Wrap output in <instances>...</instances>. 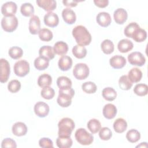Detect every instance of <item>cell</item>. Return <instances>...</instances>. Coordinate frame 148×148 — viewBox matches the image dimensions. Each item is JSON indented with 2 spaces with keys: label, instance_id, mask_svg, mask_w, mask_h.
I'll list each match as a JSON object with an SVG mask.
<instances>
[{
  "label": "cell",
  "instance_id": "obj_1",
  "mask_svg": "<svg viewBox=\"0 0 148 148\" xmlns=\"http://www.w3.org/2000/svg\"><path fill=\"white\" fill-rule=\"evenodd\" d=\"M72 35L79 45L87 46L91 42V35L83 25H79L74 27L72 30Z\"/></svg>",
  "mask_w": 148,
  "mask_h": 148
},
{
  "label": "cell",
  "instance_id": "obj_2",
  "mask_svg": "<svg viewBox=\"0 0 148 148\" xmlns=\"http://www.w3.org/2000/svg\"><path fill=\"white\" fill-rule=\"evenodd\" d=\"M58 135L60 137L71 136L72 132L75 127L73 120L69 117L62 119L58 124Z\"/></svg>",
  "mask_w": 148,
  "mask_h": 148
},
{
  "label": "cell",
  "instance_id": "obj_3",
  "mask_svg": "<svg viewBox=\"0 0 148 148\" xmlns=\"http://www.w3.org/2000/svg\"><path fill=\"white\" fill-rule=\"evenodd\" d=\"M57 102L58 104L62 107L66 108L71 105L72 99L75 94V91L71 88L68 90H59Z\"/></svg>",
  "mask_w": 148,
  "mask_h": 148
},
{
  "label": "cell",
  "instance_id": "obj_4",
  "mask_svg": "<svg viewBox=\"0 0 148 148\" xmlns=\"http://www.w3.org/2000/svg\"><path fill=\"white\" fill-rule=\"evenodd\" d=\"M75 136L77 142L82 145H90L94 140L93 135L83 128H79L76 131Z\"/></svg>",
  "mask_w": 148,
  "mask_h": 148
},
{
  "label": "cell",
  "instance_id": "obj_5",
  "mask_svg": "<svg viewBox=\"0 0 148 148\" xmlns=\"http://www.w3.org/2000/svg\"><path fill=\"white\" fill-rule=\"evenodd\" d=\"M2 29L8 32H12L15 31L18 26L17 18L14 15L12 16H4L1 20Z\"/></svg>",
  "mask_w": 148,
  "mask_h": 148
},
{
  "label": "cell",
  "instance_id": "obj_6",
  "mask_svg": "<svg viewBox=\"0 0 148 148\" xmlns=\"http://www.w3.org/2000/svg\"><path fill=\"white\" fill-rule=\"evenodd\" d=\"M90 70L87 64L78 63L75 65L73 69V75L78 80H84L89 75Z\"/></svg>",
  "mask_w": 148,
  "mask_h": 148
},
{
  "label": "cell",
  "instance_id": "obj_7",
  "mask_svg": "<svg viewBox=\"0 0 148 148\" xmlns=\"http://www.w3.org/2000/svg\"><path fill=\"white\" fill-rule=\"evenodd\" d=\"M13 69L14 73L17 76L24 77L29 72V64L24 60H19L14 64Z\"/></svg>",
  "mask_w": 148,
  "mask_h": 148
},
{
  "label": "cell",
  "instance_id": "obj_8",
  "mask_svg": "<svg viewBox=\"0 0 148 148\" xmlns=\"http://www.w3.org/2000/svg\"><path fill=\"white\" fill-rule=\"evenodd\" d=\"M128 60L131 65L139 66H143L146 62L145 56L139 51H134L130 53L128 56Z\"/></svg>",
  "mask_w": 148,
  "mask_h": 148
},
{
  "label": "cell",
  "instance_id": "obj_9",
  "mask_svg": "<svg viewBox=\"0 0 148 148\" xmlns=\"http://www.w3.org/2000/svg\"><path fill=\"white\" fill-rule=\"evenodd\" d=\"M1 63V75H0V82L1 83H5L8 81L10 75V65L9 62L4 59L1 58L0 60Z\"/></svg>",
  "mask_w": 148,
  "mask_h": 148
},
{
  "label": "cell",
  "instance_id": "obj_10",
  "mask_svg": "<svg viewBox=\"0 0 148 148\" xmlns=\"http://www.w3.org/2000/svg\"><path fill=\"white\" fill-rule=\"evenodd\" d=\"M17 6L15 2L9 1L4 3L1 6L2 14L5 16H14L17 12Z\"/></svg>",
  "mask_w": 148,
  "mask_h": 148
},
{
  "label": "cell",
  "instance_id": "obj_11",
  "mask_svg": "<svg viewBox=\"0 0 148 148\" xmlns=\"http://www.w3.org/2000/svg\"><path fill=\"white\" fill-rule=\"evenodd\" d=\"M34 109L36 116L39 117H45L48 115L50 108L46 103L39 101L35 103Z\"/></svg>",
  "mask_w": 148,
  "mask_h": 148
},
{
  "label": "cell",
  "instance_id": "obj_12",
  "mask_svg": "<svg viewBox=\"0 0 148 148\" xmlns=\"http://www.w3.org/2000/svg\"><path fill=\"white\" fill-rule=\"evenodd\" d=\"M40 30V21L39 17L33 15L31 17L29 21V31L32 35H36Z\"/></svg>",
  "mask_w": 148,
  "mask_h": 148
},
{
  "label": "cell",
  "instance_id": "obj_13",
  "mask_svg": "<svg viewBox=\"0 0 148 148\" xmlns=\"http://www.w3.org/2000/svg\"><path fill=\"white\" fill-rule=\"evenodd\" d=\"M44 23L48 27H55L59 23L58 16L56 13L49 12L44 16Z\"/></svg>",
  "mask_w": 148,
  "mask_h": 148
},
{
  "label": "cell",
  "instance_id": "obj_14",
  "mask_svg": "<svg viewBox=\"0 0 148 148\" xmlns=\"http://www.w3.org/2000/svg\"><path fill=\"white\" fill-rule=\"evenodd\" d=\"M97 23L103 27L109 26L112 21L111 17L109 13L105 12H99L96 17Z\"/></svg>",
  "mask_w": 148,
  "mask_h": 148
},
{
  "label": "cell",
  "instance_id": "obj_15",
  "mask_svg": "<svg viewBox=\"0 0 148 148\" xmlns=\"http://www.w3.org/2000/svg\"><path fill=\"white\" fill-rule=\"evenodd\" d=\"M125 57L120 55H116L111 57L109 60L110 66L114 69H120L123 68L126 64Z\"/></svg>",
  "mask_w": 148,
  "mask_h": 148
},
{
  "label": "cell",
  "instance_id": "obj_16",
  "mask_svg": "<svg viewBox=\"0 0 148 148\" xmlns=\"http://www.w3.org/2000/svg\"><path fill=\"white\" fill-rule=\"evenodd\" d=\"M113 17L117 24H123L126 21L128 17V14L124 9L118 8L114 10Z\"/></svg>",
  "mask_w": 148,
  "mask_h": 148
},
{
  "label": "cell",
  "instance_id": "obj_17",
  "mask_svg": "<svg viewBox=\"0 0 148 148\" xmlns=\"http://www.w3.org/2000/svg\"><path fill=\"white\" fill-rule=\"evenodd\" d=\"M62 17L64 21L68 24H73L76 20L75 12L69 8H65L62 12Z\"/></svg>",
  "mask_w": 148,
  "mask_h": 148
},
{
  "label": "cell",
  "instance_id": "obj_18",
  "mask_svg": "<svg viewBox=\"0 0 148 148\" xmlns=\"http://www.w3.org/2000/svg\"><path fill=\"white\" fill-rule=\"evenodd\" d=\"M117 112V110L116 107L112 103L106 104L103 106L102 110L103 115L107 119H113L116 116Z\"/></svg>",
  "mask_w": 148,
  "mask_h": 148
},
{
  "label": "cell",
  "instance_id": "obj_19",
  "mask_svg": "<svg viewBox=\"0 0 148 148\" xmlns=\"http://www.w3.org/2000/svg\"><path fill=\"white\" fill-rule=\"evenodd\" d=\"M12 131L14 135L17 136H21L27 134V127L25 123L23 122H17L13 125Z\"/></svg>",
  "mask_w": 148,
  "mask_h": 148
},
{
  "label": "cell",
  "instance_id": "obj_20",
  "mask_svg": "<svg viewBox=\"0 0 148 148\" xmlns=\"http://www.w3.org/2000/svg\"><path fill=\"white\" fill-rule=\"evenodd\" d=\"M39 56L42 57L48 60H52L55 57V53L53 47L50 46H43L39 50Z\"/></svg>",
  "mask_w": 148,
  "mask_h": 148
},
{
  "label": "cell",
  "instance_id": "obj_21",
  "mask_svg": "<svg viewBox=\"0 0 148 148\" xmlns=\"http://www.w3.org/2000/svg\"><path fill=\"white\" fill-rule=\"evenodd\" d=\"M37 5L47 12L54 10L57 6L56 1L54 0H37Z\"/></svg>",
  "mask_w": 148,
  "mask_h": 148
},
{
  "label": "cell",
  "instance_id": "obj_22",
  "mask_svg": "<svg viewBox=\"0 0 148 148\" xmlns=\"http://www.w3.org/2000/svg\"><path fill=\"white\" fill-rule=\"evenodd\" d=\"M58 65L62 71H68L72 65V60L68 56H62L58 60Z\"/></svg>",
  "mask_w": 148,
  "mask_h": 148
},
{
  "label": "cell",
  "instance_id": "obj_23",
  "mask_svg": "<svg viewBox=\"0 0 148 148\" xmlns=\"http://www.w3.org/2000/svg\"><path fill=\"white\" fill-rule=\"evenodd\" d=\"M133 43L128 39H123L120 40L117 45V49L121 53H125L133 49Z\"/></svg>",
  "mask_w": 148,
  "mask_h": 148
},
{
  "label": "cell",
  "instance_id": "obj_24",
  "mask_svg": "<svg viewBox=\"0 0 148 148\" xmlns=\"http://www.w3.org/2000/svg\"><path fill=\"white\" fill-rule=\"evenodd\" d=\"M53 50L55 54L60 56H64L68 51V46L65 42L58 41L54 44Z\"/></svg>",
  "mask_w": 148,
  "mask_h": 148
},
{
  "label": "cell",
  "instance_id": "obj_25",
  "mask_svg": "<svg viewBox=\"0 0 148 148\" xmlns=\"http://www.w3.org/2000/svg\"><path fill=\"white\" fill-rule=\"evenodd\" d=\"M57 86L61 90H68L72 87L71 80L66 76H62L58 77L57 80Z\"/></svg>",
  "mask_w": 148,
  "mask_h": 148
},
{
  "label": "cell",
  "instance_id": "obj_26",
  "mask_svg": "<svg viewBox=\"0 0 148 148\" xmlns=\"http://www.w3.org/2000/svg\"><path fill=\"white\" fill-rule=\"evenodd\" d=\"M113 129L117 133L124 132L127 128V123L123 118L117 119L113 123Z\"/></svg>",
  "mask_w": 148,
  "mask_h": 148
},
{
  "label": "cell",
  "instance_id": "obj_27",
  "mask_svg": "<svg viewBox=\"0 0 148 148\" xmlns=\"http://www.w3.org/2000/svg\"><path fill=\"white\" fill-rule=\"evenodd\" d=\"M128 77L132 83H138L142 77V72L139 68H133L128 72Z\"/></svg>",
  "mask_w": 148,
  "mask_h": 148
},
{
  "label": "cell",
  "instance_id": "obj_28",
  "mask_svg": "<svg viewBox=\"0 0 148 148\" xmlns=\"http://www.w3.org/2000/svg\"><path fill=\"white\" fill-rule=\"evenodd\" d=\"M103 98L108 101H112L114 100L117 97V92L112 87H106L103 89L102 91Z\"/></svg>",
  "mask_w": 148,
  "mask_h": 148
},
{
  "label": "cell",
  "instance_id": "obj_29",
  "mask_svg": "<svg viewBox=\"0 0 148 148\" xmlns=\"http://www.w3.org/2000/svg\"><path fill=\"white\" fill-rule=\"evenodd\" d=\"M51 83L52 78L50 75L47 73L42 74L38 79V84L39 87L42 88L50 86Z\"/></svg>",
  "mask_w": 148,
  "mask_h": 148
},
{
  "label": "cell",
  "instance_id": "obj_30",
  "mask_svg": "<svg viewBox=\"0 0 148 148\" xmlns=\"http://www.w3.org/2000/svg\"><path fill=\"white\" fill-rule=\"evenodd\" d=\"M49 65V60L39 56L34 61V66L36 69L39 71L46 69Z\"/></svg>",
  "mask_w": 148,
  "mask_h": 148
},
{
  "label": "cell",
  "instance_id": "obj_31",
  "mask_svg": "<svg viewBox=\"0 0 148 148\" xmlns=\"http://www.w3.org/2000/svg\"><path fill=\"white\" fill-rule=\"evenodd\" d=\"M73 141L70 136L69 137H60L56 139L57 146L60 148H69L72 146Z\"/></svg>",
  "mask_w": 148,
  "mask_h": 148
},
{
  "label": "cell",
  "instance_id": "obj_32",
  "mask_svg": "<svg viewBox=\"0 0 148 148\" xmlns=\"http://www.w3.org/2000/svg\"><path fill=\"white\" fill-rule=\"evenodd\" d=\"M72 53L75 57L79 59L83 58L87 54V49L83 46L79 45H75L72 48Z\"/></svg>",
  "mask_w": 148,
  "mask_h": 148
},
{
  "label": "cell",
  "instance_id": "obj_33",
  "mask_svg": "<svg viewBox=\"0 0 148 148\" xmlns=\"http://www.w3.org/2000/svg\"><path fill=\"white\" fill-rule=\"evenodd\" d=\"M133 83L130 80L127 75L121 76L119 80V85L121 89L123 90H128L132 86Z\"/></svg>",
  "mask_w": 148,
  "mask_h": 148
},
{
  "label": "cell",
  "instance_id": "obj_34",
  "mask_svg": "<svg viewBox=\"0 0 148 148\" xmlns=\"http://www.w3.org/2000/svg\"><path fill=\"white\" fill-rule=\"evenodd\" d=\"M87 128L92 134H95L101 128V124L98 120L92 119L88 121L87 123Z\"/></svg>",
  "mask_w": 148,
  "mask_h": 148
},
{
  "label": "cell",
  "instance_id": "obj_35",
  "mask_svg": "<svg viewBox=\"0 0 148 148\" xmlns=\"http://www.w3.org/2000/svg\"><path fill=\"white\" fill-rule=\"evenodd\" d=\"M20 12L24 16H32L34 13V8L30 3H24L20 7Z\"/></svg>",
  "mask_w": 148,
  "mask_h": 148
},
{
  "label": "cell",
  "instance_id": "obj_36",
  "mask_svg": "<svg viewBox=\"0 0 148 148\" xmlns=\"http://www.w3.org/2000/svg\"><path fill=\"white\" fill-rule=\"evenodd\" d=\"M126 138L130 142L135 143L140 139V134L138 130L135 129H131L127 132Z\"/></svg>",
  "mask_w": 148,
  "mask_h": 148
},
{
  "label": "cell",
  "instance_id": "obj_37",
  "mask_svg": "<svg viewBox=\"0 0 148 148\" xmlns=\"http://www.w3.org/2000/svg\"><path fill=\"white\" fill-rule=\"evenodd\" d=\"M102 51L106 54H110L114 51L113 43L109 39H105L101 45Z\"/></svg>",
  "mask_w": 148,
  "mask_h": 148
},
{
  "label": "cell",
  "instance_id": "obj_38",
  "mask_svg": "<svg viewBox=\"0 0 148 148\" xmlns=\"http://www.w3.org/2000/svg\"><path fill=\"white\" fill-rule=\"evenodd\" d=\"M139 25L135 22H132L128 24L124 29V34L126 36L132 38L135 31L139 28Z\"/></svg>",
  "mask_w": 148,
  "mask_h": 148
},
{
  "label": "cell",
  "instance_id": "obj_39",
  "mask_svg": "<svg viewBox=\"0 0 148 148\" xmlns=\"http://www.w3.org/2000/svg\"><path fill=\"white\" fill-rule=\"evenodd\" d=\"M147 38V32L144 29L139 27L134 33L132 38L136 42H142Z\"/></svg>",
  "mask_w": 148,
  "mask_h": 148
},
{
  "label": "cell",
  "instance_id": "obj_40",
  "mask_svg": "<svg viewBox=\"0 0 148 148\" xmlns=\"http://www.w3.org/2000/svg\"><path fill=\"white\" fill-rule=\"evenodd\" d=\"M38 35H39V39L41 40L45 41V42L50 41L53 39V37L52 32L47 28L41 29L39 31Z\"/></svg>",
  "mask_w": 148,
  "mask_h": 148
},
{
  "label": "cell",
  "instance_id": "obj_41",
  "mask_svg": "<svg viewBox=\"0 0 148 148\" xmlns=\"http://www.w3.org/2000/svg\"><path fill=\"white\" fill-rule=\"evenodd\" d=\"M8 54L12 58L17 60L22 57L23 54V51L22 49L20 47L13 46L9 49Z\"/></svg>",
  "mask_w": 148,
  "mask_h": 148
},
{
  "label": "cell",
  "instance_id": "obj_42",
  "mask_svg": "<svg viewBox=\"0 0 148 148\" xmlns=\"http://www.w3.org/2000/svg\"><path fill=\"white\" fill-rule=\"evenodd\" d=\"M134 92L138 96H145L147 94L148 86L143 83L137 84L134 88Z\"/></svg>",
  "mask_w": 148,
  "mask_h": 148
},
{
  "label": "cell",
  "instance_id": "obj_43",
  "mask_svg": "<svg viewBox=\"0 0 148 148\" xmlns=\"http://www.w3.org/2000/svg\"><path fill=\"white\" fill-rule=\"evenodd\" d=\"M82 88L84 92L87 94H93L96 92L97 87L96 84L92 82H86L82 85Z\"/></svg>",
  "mask_w": 148,
  "mask_h": 148
},
{
  "label": "cell",
  "instance_id": "obj_44",
  "mask_svg": "<svg viewBox=\"0 0 148 148\" xmlns=\"http://www.w3.org/2000/svg\"><path fill=\"white\" fill-rule=\"evenodd\" d=\"M40 95L42 97L46 99H52L54 95L55 91L54 90L50 87H46L42 88L40 92Z\"/></svg>",
  "mask_w": 148,
  "mask_h": 148
},
{
  "label": "cell",
  "instance_id": "obj_45",
  "mask_svg": "<svg viewBox=\"0 0 148 148\" xmlns=\"http://www.w3.org/2000/svg\"><path fill=\"white\" fill-rule=\"evenodd\" d=\"M99 131V136L103 140H108L112 136V131L108 127H102Z\"/></svg>",
  "mask_w": 148,
  "mask_h": 148
},
{
  "label": "cell",
  "instance_id": "obj_46",
  "mask_svg": "<svg viewBox=\"0 0 148 148\" xmlns=\"http://www.w3.org/2000/svg\"><path fill=\"white\" fill-rule=\"evenodd\" d=\"M21 88V83L20 82L16 79H14L9 82L8 85V90L12 92L16 93L18 92Z\"/></svg>",
  "mask_w": 148,
  "mask_h": 148
},
{
  "label": "cell",
  "instance_id": "obj_47",
  "mask_svg": "<svg viewBox=\"0 0 148 148\" xmlns=\"http://www.w3.org/2000/svg\"><path fill=\"white\" fill-rule=\"evenodd\" d=\"M2 147H13L16 148L17 145L16 142L12 138H5L2 141L1 143Z\"/></svg>",
  "mask_w": 148,
  "mask_h": 148
},
{
  "label": "cell",
  "instance_id": "obj_48",
  "mask_svg": "<svg viewBox=\"0 0 148 148\" xmlns=\"http://www.w3.org/2000/svg\"><path fill=\"white\" fill-rule=\"evenodd\" d=\"M39 145L41 147H53V141L48 138H42L39 140Z\"/></svg>",
  "mask_w": 148,
  "mask_h": 148
},
{
  "label": "cell",
  "instance_id": "obj_49",
  "mask_svg": "<svg viewBox=\"0 0 148 148\" xmlns=\"http://www.w3.org/2000/svg\"><path fill=\"white\" fill-rule=\"evenodd\" d=\"M94 3L96 6L99 8H105L108 5L109 1L108 0H94Z\"/></svg>",
  "mask_w": 148,
  "mask_h": 148
},
{
  "label": "cell",
  "instance_id": "obj_50",
  "mask_svg": "<svg viewBox=\"0 0 148 148\" xmlns=\"http://www.w3.org/2000/svg\"><path fill=\"white\" fill-rule=\"evenodd\" d=\"M79 2V1H62L64 5L68 7H75Z\"/></svg>",
  "mask_w": 148,
  "mask_h": 148
},
{
  "label": "cell",
  "instance_id": "obj_51",
  "mask_svg": "<svg viewBox=\"0 0 148 148\" xmlns=\"http://www.w3.org/2000/svg\"><path fill=\"white\" fill-rule=\"evenodd\" d=\"M147 146V142H142V143H140V145L136 146V147H146Z\"/></svg>",
  "mask_w": 148,
  "mask_h": 148
}]
</instances>
